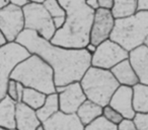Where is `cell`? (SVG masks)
<instances>
[{
  "label": "cell",
  "mask_w": 148,
  "mask_h": 130,
  "mask_svg": "<svg viewBox=\"0 0 148 130\" xmlns=\"http://www.w3.org/2000/svg\"><path fill=\"white\" fill-rule=\"evenodd\" d=\"M133 122L137 130H148V113H136Z\"/></svg>",
  "instance_id": "484cf974"
},
{
  "label": "cell",
  "mask_w": 148,
  "mask_h": 130,
  "mask_svg": "<svg viewBox=\"0 0 148 130\" xmlns=\"http://www.w3.org/2000/svg\"><path fill=\"white\" fill-rule=\"evenodd\" d=\"M75 114L79 118L81 123L85 126L103 115V107L86 99L79 106Z\"/></svg>",
  "instance_id": "e0dca14e"
},
{
  "label": "cell",
  "mask_w": 148,
  "mask_h": 130,
  "mask_svg": "<svg viewBox=\"0 0 148 130\" xmlns=\"http://www.w3.org/2000/svg\"><path fill=\"white\" fill-rule=\"evenodd\" d=\"M31 55L23 45L7 42L0 47V101L6 96L9 75L17 63Z\"/></svg>",
  "instance_id": "8992f818"
},
{
  "label": "cell",
  "mask_w": 148,
  "mask_h": 130,
  "mask_svg": "<svg viewBox=\"0 0 148 130\" xmlns=\"http://www.w3.org/2000/svg\"><path fill=\"white\" fill-rule=\"evenodd\" d=\"M44 130H83L84 125L76 114H65L58 111L42 123Z\"/></svg>",
  "instance_id": "7c38bea8"
},
{
  "label": "cell",
  "mask_w": 148,
  "mask_h": 130,
  "mask_svg": "<svg viewBox=\"0 0 148 130\" xmlns=\"http://www.w3.org/2000/svg\"><path fill=\"white\" fill-rule=\"evenodd\" d=\"M0 130H17V129H7V128H2V127H0Z\"/></svg>",
  "instance_id": "8d00e7d4"
},
{
  "label": "cell",
  "mask_w": 148,
  "mask_h": 130,
  "mask_svg": "<svg viewBox=\"0 0 148 130\" xmlns=\"http://www.w3.org/2000/svg\"><path fill=\"white\" fill-rule=\"evenodd\" d=\"M129 61L140 83L148 85V47L141 45L129 52Z\"/></svg>",
  "instance_id": "4fadbf2b"
},
{
  "label": "cell",
  "mask_w": 148,
  "mask_h": 130,
  "mask_svg": "<svg viewBox=\"0 0 148 130\" xmlns=\"http://www.w3.org/2000/svg\"><path fill=\"white\" fill-rule=\"evenodd\" d=\"M79 83L86 99L103 108L109 105L112 96L120 85L110 69L95 66L89 67Z\"/></svg>",
  "instance_id": "277c9868"
},
{
  "label": "cell",
  "mask_w": 148,
  "mask_h": 130,
  "mask_svg": "<svg viewBox=\"0 0 148 130\" xmlns=\"http://www.w3.org/2000/svg\"><path fill=\"white\" fill-rule=\"evenodd\" d=\"M114 23H115V17L110 9L101 8V7L95 9L90 29L89 43L97 46L101 42L110 39Z\"/></svg>",
  "instance_id": "30bf717a"
},
{
  "label": "cell",
  "mask_w": 148,
  "mask_h": 130,
  "mask_svg": "<svg viewBox=\"0 0 148 130\" xmlns=\"http://www.w3.org/2000/svg\"><path fill=\"white\" fill-rule=\"evenodd\" d=\"M42 123L37 117L36 110L32 109L23 102L15 104V129L37 130Z\"/></svg>",
  "instance_id": "5bb4252c"
},
{
  "label": "cell",
  "mask_w": 148,
  "mask_h": 130,
  "mask_svg": "<svg viewBox=\"0 0 148 130\" xmlns=\"http://www.w3.org/2000/svg\"><path fill=\"white\" fill-rule=\"evenodd\" d=\"M37 130H44V129H43V126H42V125H41V126H39Z\"/></svg>",
  "instance_id": "f35d334b"
},
{
  "label": "cell",
  "mask_w": 148,
  "mask_h": 130,
  "mask_svg": "<svg viewBox=\"0 0 148 130\" xmlns=\"http://www.w3.org/2000/svg\"><path fill=\"white\" fill-rule=\"evenodd\" d=\"M132 96H133L132 87L120 85L112 96L109 106L119 112L124 119L133 120L136 112L133 109Z\"/></svg>",
  "instance_id": "8fae6325"
},
{
  "label": "cell",
  "mask_w": 148,
  "mask_h": 130,
  "mask_svg": "<svg viewBox=\"0 0 148 130\" xmlns=\"http://www.w3.org/2000/svg\"><path fill=\"white\" fill-rule=\"evenodd\" d=\"M23 30L25 19L21 7L8 3L0 8V32L7 42H15Z\"/></svg>",
  "instance_id": "ba28073f"
},
{
  "label": "cell",
  "mask_w": 148,
  "mask_h": 130,
  "mask_svg": "<svg viewBox=\"0 0 148 130\" xmlns=\"http://www.w3.org/2000/svg\"><path fill=\"white\" fill-rule=\"evenodd\" d=\"M32 2H38V3H43L45 0H31Z\"/></svg>",
  "instance_id": "d590c367"
},
{
  "label": "cell",
  "mask_w": 148,
  "mask_h": 130,
  "mask_svg": "<svg viewBox=\"0 0 148 130\" xmlns=\"http://www.w3.org/2000/svg\"><path fill=\"white\" fill-rule=\"evenodd\" d=\"M43 5L47 11L50 13L52 19L56 17H66V11L62 7V5L59 3L58 0H45L43 2Z\"/></svg>",
  "instance_id": "603a6c76"
},
{
  "label": "cell",
  "mask_w": 148,
  "mask_h": 130,
  "mask_svg": "<svg viewBox=\"0 0 148 130\" xmlns=\"http://www.w3.org/2000/svg\"><path fill=\"white\" fill-rule=\"evenodd\" d=\"M15 104L7 95L0 101V127L15 128Z\"/></svg>",
  "instance_id": "2e32d148"
},
{
  "label": "cell",
  "mask_w": 148,
  "mask_h": 130,
  "mask_svg": "<svg viewBox=\"0 0 148 130\" xmlns=\"http://www.w3.org/2000/svg\"><path fill=\"white\" fill-rule=\"evenodd\" d=\"M148 37V11H136L134 14L115 19L110 40L130 52L143 45Z\"/></svg>",
  "instance_id": "3957f363"
},
{
  "label": "cell",
  "mask_w": 148,
  "mask_h": 130,
  "mask_svg": "<svg viewBox=\"0 0 148 130\" xmlns=\"http://www.w3.org/2000/svg\"><path fill=\"white\" fill-rule=\"evenodd\" d=\"M85 4L91 9L95 10L99 8V0H85Z\"/></svg>",
  "instance_id": "1f68e13d"
},
{
  "label": "cell",
  "mask_w": 148,
  "mask_h": 130,
  "mask_svg": "<svg viewBox=\"0 0 148 130\" xmlns=\"http://www.w3.org/2000/svg\"><path fill=\"white\" fill-rule=\"evenodd\" d=\"M46 97L47 95L37 91V89H31V87H23L21 102L31 107L32 109L37 110L40 107H42L46 100Z\"/></svg>",
  "instance_id": "44dd1931"
},
{
  "label": "cell",
  "mask_w": 148,
  "mask_h": 130,
  "mask_svg": "<svg viewBox=\"0 0 148 130\" xmlns=\"http://www.w3.org/2000/svg\"><path fill=\"white\" fill-rule=\"evenodd\" d=\"M29 2H31V0H9V3H11L13 5H16L18 7H21V8L25 5H27Z\"/></svg>",
  "instance_id": "4dcf8cb0"
},
{
  "label": "cell",
  "mask_w": 148,
  "mask_h": 130,
  "mask_svg": "<svg viewBox=\"0 0 148 130\" xmlns=\"http://www.w3.org/2000/svg\"><path fill=\"white\" fill-rule=\"evenodd\" d=\"M6 43H7L6 39H5L4 36L2 35V33L0 32V47H1V46H3L4 44H6Z\"/></svg>",
  "instance_id": "836d02e7"
},
{
  "label": "cell",
  "mask_w": 148,
  "mask_h": 130,
  "mask_svg": "<svg viewBox=\"0 0 148 130\" xmlns=\"http://www.w3.org/2000/svg\"><path fill=\"white\" fill-rule=\"evenodd\" d=\"M59 111V101H58V94L53 93L47 95L46 100L42 107L36 110V114L41 123L49 119L51 116H53L55 113Z\"/></svg>",
  "instance_id": "d6986e66"
},
{
  "label": "cell",
  "mask_w": 148,
  "mask_h": 130,
  "mask_svg": "<svg viewBox=\"0 0 148 130\" xmlns=\"http://www.w3.org/2000/svg\"><path fill=\"white\" fill-rule=\"evenodd\" d=\"M15 42L23 45L31 54L40 56L52 67L55 87L80 81L85 71L91 66V54L85 48L72 49L53 45L32 30L25 29Z\"/></svg>",
  "instance_id": "6da1fadb"
},
{
  "label": "cell",
  "mask_w": 148,
  "mask_h": 130,
  "mask_svg": "<svg viewBox=\"0 0 148 130\" xmlns=\"http://www.w3.org/2000/svg\"><path fill=\"white\" fill-rule=\"evenodd\" d=\"M85 49L87 50V51L89 52L90 54H92L93 52L95 51V49H97V46H95V45H92L91 43H88L86 45V47H85Z\"/></svg>",
  "instance_id": "d6a6232c"
},
{
  "label": "cell",
  "mask_w": 148,
  "mask_h": 130,
  "mask_svg": "<svg viewBox=\"0 0 148 130\" xmlns=\"http://www.w3.org/2000/svg\"><path fill=\"white\" fill-rule=\"evenodd\" d=\"M118 130H137L133 120L123 119L118 124Z\"/></svg>",
  "instance_id": "83f0119b"
},
{
  "label": "cell",
  "mask_w": 148,
  "mask_h": 130,
  "mask_svg": "<svg viewBox=\"0 0 148 130\" xmlns=\"http://www.w3.org/2000/svg\"><path fill=\"white\" fill-rule=\"evenodd\" d=\"M144 45H146L148 47V37L146 38V40H145V42H144Z\"/></svg>",
  "instance_id": "74e56055"
},
{
  "label": "cell",
  "mask_w": 148,
  "mask_h": 130,
  "mask_svg": "<svg viewBox=\"0 0 148 130\" xmlns=\"http://www.w3.org/2000/svg\"><path fill=\"white\" fill-rule=\"evenodd\" d=\"M9 79H13L25 87L37 89L45 95L56 93L53 69L36 54H31L17 63L10 72Z\"/></svg>",
  "instance_id": "7a4b0ae2"
},
{
  "label": "cell",
  "mask_w": 148,
  "mask_h": 130,
  "mask_svg": "<svg viewBox=\"0 0 148 130\" xmlns=\"http://www.w3.org/2000/svg\"><path fill=\"white\" fill-rule=\"evenodd\" d=\"M103 116L106 118V119H108L109 121H111L112 123L117 124V125L124 119L119 112H117L115 109H113L112 107H110L109 105L105 106V107L103 108Z\"/></svg>",
  "instance_id": "d4e9b609"
},
{
  "label": "cell",
  "mask_w": 148,
  "mask_h": 130,
  "mask_svg": "<svg viewBox=\"0 0 148 130\" xmlns=\"http://www.w3.org/2000/svg\"><path fill=\"white\" fill-rule=\"evenodd\" d=\"M56 93L58 94L59 111L65 114H75L79 106L86 100L79 81L56 87Z\"/></svg>",
  "instance_id": "9c48e42d"
},
{
  "label": "cell",
  "mask_w": 148,
  "mask_h": 130,
  "mask_svg": "<svg viewBox=\"0 0 148 130\" xmlns=\"http://www.w3.org/2000/svg\"><path fill=\"white\" fill-rule=\"evenodd\" d=\"M58 1L65 9L66 13L87 6L85 4V0H58Z\"/></svg>",
  "instance_id": "cb8c5ba5"
},
{
  "label": "cell",
  "mask_w": 148,
  "mask_h": 130,
  "mask_svg": "<svg viewBox=\"0 0 148 130\" xmlns=\"http://www.w3.org/2000/svg\"><path fill=\"white\" fill-rule=\"evenodd\" d=\"M132 104L136 113H148V85L136 83L132 87Z\"/></svg>",
  "instance_id": "ac0fdd59"
},
{
  "label": "cell",
  "mask_w": 148,
  "mask_h": 130,
  "mask_svg": "<svg viewBox=\"0 0 148 130\" xmlns=\"http://www.w3.org/2000/svg\"><path fill=\"white\" fill-rule=\"evenodd\" d=\"M83 130H118V125L112 123L101 115L85 125Z\"/></svg>",
  "instance_id": "7402d4cb"
},
{
  "label": "cell",
  "mask_w": 148,
  "mask_h": 130,
  "mask_svg": "<svg viewBox=\"0 0 148 130\" xmlns=\"http://www.w3.org/2000/svg\"><path fill=\"white\" fill-rule=\"evenodd\" d=\"M137 11H148V0H137Z\"/></svg>",
  "instance_id": "f546056e"
},
{
  "label": "cell",
  "mask_w": 148,
  "mask_h": 130,
  "mask_svg": "<svg viewBox=\"0 0 148 130\" xmlns=\"http://www.w3.org/2000/svg\"><path fill=\"white\" fill-rule=\"evenodd\" d=\"M114 6V0H99V7L111 10Z\"/></svg>",
  "instance_id": "f1b7e54d"
},
{
  "label": "cell",
  "mask_w": 148,
  "mask_h": 130,
  "mask_svg": "<svg viewBox=\"0 0 148 130\" xmlns=\"http://www.w3.org/2000/svg\"><path fill=\"white\" fill-rule=\"evenodd\" d=\"M129 58V52L116 42L108 39L97 46L91 54V66L111 69L119 62Z\"/></svg>",
  "instance_id": "52a82bcc"
},
{
  "label": "cell",
  "mask_w": 148,
  "mask_h": 130,
  "mask_svg": "<svg viewBox=\"0 0 148 130\" xmlns=\"http://www.w3.org/2000/svg\"><path fill=\"white\" fill-rule=\"evenodd\" d=\"M6 95L17 103V83L13 79H9L8 85H7Z\"/></svg>",
  "instance_id": "4316f807"
},
{
  "label": "cell",
  "mask_w": 148,
  "mask_h": 130,
  "mask_svg": "<svg viewBox=\"0 0 148 130\" xmlns=\"http://www.w3.org/2000/svg\"><path fill=\"white\" fill-rule=\"evenodd\" d=\"M9 3V0H0V8L4 7L5 5H7Z\"/></svg>",
  "instance_id": "e575fe53"
},
{
  "label": "cell",
  "mask_w": 148,
  "mask_h": 130,
  "mask_svg": "<svg viewBox=\"0 0 148 130\" xmlns=\"http://www.w3.org/2000/svg\"><path fill=\"white\" fill-rule=\"evenodd\" d=\"M110 70H111V72L113 73V75L120 85L133 87L136 83H139L137 74L134 71L128 58L116 64L115 66L112 67Z\"/></svg>",
  "instance_id": "9a60e30c"
},
{
  "label": "cell",
  "mask_w": 148,
  "mask_h": 130,
  "mask_svg": "<svg viewBox=\"0 0 148 130\" xmlns=\"http://www.w3.org/2000/svg\"><path fill=\"white\" fill-rule=\"evenodd\" d=\"M111 11L115 19L132 15L137 11V0H114Z\"/></svg>",
  "instance_id": "ffe728a7"
},
{
  "label": "cell",
  "mask_w": 148,
  "mask_h": 130,
  "mask_svg": "<svg viewBox=\"0 0 148 130\" xmlns=\"http://www.w3.org/2000/svg\"><path fill=\"white\" fill-rule=\"evenodd\" d=\"M25 29L35 31L44 39L50 40L53 38L56 32L53 19L47 11L43 3L29 2L23 7Z\"/></svg>",
  "instance_id": "5b68a950"
}]
</instances>
